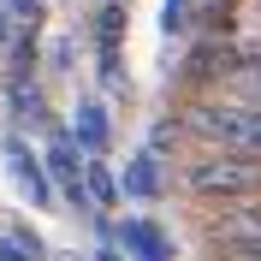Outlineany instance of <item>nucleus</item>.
Segmentation results:
<instances>
[{
	"label": "nucleus",
	"instance_id": "f257e3e1",
	"mask_svg": "<svg viewBox=\"0 0 261 261\" xmlns=\"http://www.w3.org/2000/svg\"><path fill=\"white\" fill-rule=\"evenodd\" d=\"M184 190L202 196V202H231V196H255L261 190V154H238V148H202L190 166H184Z\"/></svg>",
	"mask_w": 261,
	"mask_h": 261
},
{
	"label": "nucleus",
	"instance_id": "f03ea898",
	"mask_svg": "<svg viewBox=\"0 0 261 261\" xmlns=\"http://www.w3.org/2000/svg\"><path fill=\"white\" fill-rule=\"evenodd\" d=\"M190 130L208 137L214 148L261 154V107L255 101H202V107H190Z\"/></svg>",
	"mask_w": 261,
	"mask_h": 261
},
{
	"label": "nucleus",
	"instance_id": "7ed1b4c3",
	"mask_svg": "<svg viewBox=\"0 0 261 261\" xmlns=\"http://www.w3.org/2000/svg\"><path fill=\"white\" fill-rule=\"evenodd\" d=\"M208 238L226 249V255L261 249V202H244V208H226L220 220H208Z\"/></svg>",
	"mask_w": 261,
	"mask_h": 261
},
{
	"label": "nucleus",
	"instance_id": "20e7f679",
	"mask_svg": "<svg viewBox=\"0 0 261 261\" xmlns=\"http://www.w3.org/2000/svg\"><path fill=\"white\" fill-rule=\"evenodd\" d=\"M6 166H12L18 190L30 196L36 208H54V178H48V166L36 161L30 148H24V137H6Z\"/></svg>",
	"mask_w": 261,
	"mask_h": 261
},
{
	"label": "nucleus",
	"instance_id": "39448f33",
	"mask_svg": "<svg viewBox=\"0 0 261 261\" xmlns=\"http://www.w3.org/2000/svg\"><path fill=\"white\" fill-rule=\"evenodd\" d=\"M113 244L125 249L130 261H172V238H166L154 220H119V226H113Z\"/></svg>",
	"mask_w": 261,
	"mask_h": 261
},
{
	"label": "nucleus",
	"instance_id": "423d86ee",
	"mask_svg": "<svg viewBox=\"0 0 261 261\" xmlns=\"http://www.w3.org/2000/svg\"><path fill=\"white\" fill-rule=\"evenodd\" d=\"M119 36H125V6L107 0L101 18H95V54H101V83H107V89L125 83V71H119Z\"/></svg>",
	"mask_w": 261,
	"mask_h": 261
},
{
	"label": "nucleus",
	"instance_id": "0eeeda50",
	"mask_svg": "<svg viewBox=\"0 0 261 261\" xmlns=\"http://www.w3.org/2000/svg\"><path fill=\"white\" fill-rule=\"evenodd\" d=\"M161 190H166V178H161V154H154V148H143L137 161H125V172H119V196H130V202H154Z\"/></svg>",
	"mask_w": 261,
	"mask_h": 261
},
{
	"label": "nucleus",
	"instance_id": "6e6552de",
	"mask_svg": "<svg viewBox=\"0 0 261 261\" xmlns=\"http://www.w3.org/2000/svg\"><path fill=\"white\" fill-rule=\"evenodd\" d=\"M42 166H48V178H54V196H60L65 184H83V148L71 143V130H60V137L48 143Z\"/></svg>",
	"mask_w": 261,
	"mask_h": 261
},
{
	"label": "nucleus",
	"instance_id": "1a4fd4ad",
	"mask_svg": "<svg viewBox=\"0 0 261 261\" xmlns=\"http://www.w3.org/2000/svg\"><path fill=\"white\" fill-rule=\"evenodd\" d=\"M71 143H77L83 154H107L113 125H107V107H101V101H83V107H77V119H71Z\"/></svg>",
	"mask_w": 261,
	"mask_h": 261
},
{
	"label": "nucleus",
	"instance_id": "9d476101",
	"mask_svg": "<svg viewBox=\"0 0 261 261\" xmlns=\"http://www.w3.org/2000/svg\"><path fill=\"white\" fill-rule=\"evenodd\" d=\"M226 77H231V89H238V101H255L261 107V48H238L231 65H226Z\"/></svg>",
	"mask_w": 261,
	"mask_h": 261
},
{
	"label": "nucleus",
	"instance_id": "9b49d317",
	"mask_svg": "<svg viewBox=\"0 0 261 261\" xmlns=\"http://www.w3.org/2000/svg\"><path fill=\"white\" fill-rule=\"evenodd\" d=\"M83 190H89V202H95V214H101V208H113V202H119V178H113V166L101 161V154H89V161H83Z\"/></svg>",
	"mask_w": 261,
	"mask_h": 261
},
{
	"label": "nucleus",
	"instance_id": "f8f14e48",
	"mask_svg": "<svg viewBox=\"0 0 261 261\" xmlns=\"http://www.w3.org/2000/svg\"><path fill=\"white\" fill-rule=\"evenodd\" d=\"M6 101H12V119H18V125H48V107H42V89H30V77H18Z\"/></svg>",
	"mask_w": 261,
	"mask_h": 261
},
{
	"label": "nucleus",
	"instance_id": "ddd939ff",
	"mask_svg": "<svg viewBox=\"0 0 261 261\" xmlns=\"http://www.w3.org/2000/svg\"><path fill=\"white\" fill-rule=\"evenodd\" d=\"M0 261H42V238H36L30 226L0 231Z\"/></svg>",
	"mask_w": 261,
	"mask_h": 261
},
{
	"label": "nucleus",
	"instance_id": "4468645a",
	"mask_svg": "<svg viewBox=\"0 0 261 261\" xmlns=\"http://www.w3.org/2000/svg\"><path fill=\"white\" fill-rule=\"evenodd\" d=\"M6 12H12V18H24V24L36 30V18H42V0H6Z\"/></svg>",
	"mask_w": 261,
	"mask_h": 261
},
{
	"label": "nucleus",
	"instance_id": "2eb2a0df",
	"mask_svg": "<svg viewBox=\"0 0 261 261\" xmlns=\"http://www.w3.org/2000/svg\"><path fill=\"white\" fill-rule=\"evenodd\" d=\"M95 261H130V255H119V249H113V238H101V249H95Z\"/></svg>",
	"mask_w": 261,
	"mask_h": 261
},
{
	"label": "nucleus",
	"instance_id": "dca6fc26",
	"mask_svg": "<svg viewBox=\"0 0 261 261\" xmlns=\"http://www.w3.org/2000/svg\"><path fill=\"white\" fill-rule=\"evenodd\" d=\"M231 261H261V249H244V255H231Z\"/></svg>",
	"mask_w": 261,
	"mask_h": 261
},
{
	"label": "nucleus",
	"instance_id": "f3484780",
	"mask_svg": "<svg viewBox=\"0 0 261 261\" xmlns=\"http://www.w3.org/2000/svg\"><path fill=\"white\" fill-rule=\"evenodd\" d=\"M83 261H95V255H83Z\"/></svg>",
	"mask_w": 261,
	"mask_h": 261
}]
</instances>
